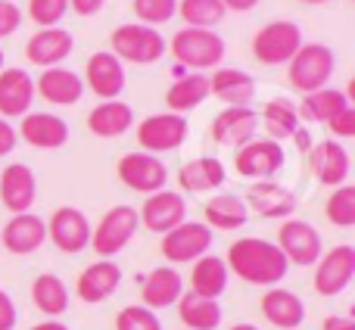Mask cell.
I'll return each instance as SVG.
<instances>
[{
	"label": "cell",
	"mask_w": 355,
	"mask_h": 330,
	"mask_svg": "<svg viewBox=\"0 0 355 330\" xmlns=\"http://www.w3.org/2000/svg\"><path fill=\"white\" fill-rule=\"evenodd\" d=\"M135 128V110L122 100H103L87 112V131L94 137H122L125 131Z\"/></svg>",
	"instance_id": "f1b7e54d"
},
{
	"label": "cell",
	"mask_w": 355,
	"mask_h": 330,
	"mask_svg": "<svg viewBox=\"0 0 355 330\" xmlns=\"http://www.w3.org/2000/svg\"><path fill=\"white\" fill-rule=\"evenodd\" d=\"M131 6H135L137 22L150 25V28L172 22V19L178 16V0H135Z\"/></svg>",
	"instance_id": "ab89813d"
},
{
	"label": "cell",
	"mask_w": 355,
	"mask_h": 330,
	"mask_svg": "<svg viewBox=\"0 0 355 330\" xmlns=\"http://www.w3.org/2000/svg\"><path fill=\"white\" fill-rule=\"evenodd\" d=\"M334 72H337V56L327 44H302L287 62V81L293 91L312 94L331 85Z\"/></svg>",
	"instance_id": "7a4b0ae2"
},
{
	"label": "cell",
	"mask_w": 355,
	"mask_h": 330,
	"mask_svg": "<svg viewBox=\"0 0 355 330\" xmlns=\"http://www.w3.org/2000/svg\"><path fill=\"white\" fill-rule=\"evenodd\" d=\"M35 97H44L53 106H75L85 97V81H81L78 72H72L66 66L44 69L35 78Z\"/></svg>",
	"instance_id": "603a6c76"
},
{
	"label": "cell",
	"mask_w": 355,
	"mask_h": 330,
	"mask_svg": "<svg viewBox=\"0 0 355 330\" xmlns=\"http://www.w3.org/2000/svg\"><path fill=\"white\" fill-rule=\"evenodd\" d=\"M103 3L106 0H69V10H75L78 16H97Z\"/></svg>",
	"instance_id": "7dc6e473"
},
{
	"label": "cell",
	"mask_w": 355,
	"mask_h": 330,
	"mask_svg": "<svg viewBox=\"0 0 355 330\" xmlns=\"http://www.w3.org/2000/svg\"><path fill=\"white\" fill-rule=\"evenodd\" d=\"M166 47L181 66L196 69V72H202V69H218L227 53L225 37L212 28H181V31H175V37Z\"/></svg>",
	"instance_id": "3957f363"
},
{
	"label": "cell",
	"mask_w": 355,
	"mask_h": 330,
	"mask_svg": "<svg viewBox=\"0 0 355 330\" xmlns=\"http://www.w3.org/2000/svg\"><path fill=\"white\" fill-rule=\"evenodd\" d=\"M277 250L284 252V259H287L290 265L312 268L321 259V252H324V243H321V234L312 221L287 218L277 227Z\"/></svg>",
	"instance_id": "ba28073f"
},
{
	"label": "cell",
	"mask_w": 355,
	"mask_h": 330,
	"mask_svg": "<svg viewBox=\"0 0 355 330\" xmlns=\"http://www.w3.org/2000/svg\"><path fill=\"white\" fill-rule=\"evenodd\" d=\"M137 218H141V227H147V231L168 234L181 221H187V200L178 190H156V193L147 196Z\"/></svg>",
	"instance_id": "2e32d148"
},
{
	"label": "cell",
	"mask_w": 355,
	"mask_h": 330,
	"mask_svg": "<svg viewBox=\"0 0 355 330\" xmlns=\"http://www.w3.org/2000/svg\"><path fill=\"white\" fill-rule=\"evenodd\" d=\"M250 221V209H246L243 196L234 193H215L206 202V225L212 231H237Z\"/></svg>",
	"instance_id": "e575fe53"
},
{
	"label": "cell",
	"mask_w": 355,
	"mask_h": 330,
	"mask_svg": "<svg viewBox=\"0 0 355 330\" xmlns=\"http://www.w3.org/2000/svg\"><path fill=\"white\" fill-rule=\"evenodd\" d=\"M19 321V312H16V302L6 290H0V330H12Z\"/></svg>",
	"instance_id": "f6af8a7d"
},
{
	"label": "cell",
	"mask_w": 355,
	"mask_h": 330,
	"mask_svg": "<svg viewBox=\"0 0 355 330\" xmlns=\"http://www.w3.org/2000/svg\"><path fill=\"white\" fill-rule=\"evenodd\" d=\"M206 97H209V78L202 72H190V75H181L166 91V106H168V112L187 116L190 110L206 103Z\"/></svg>",
	"instance_id": "d590c367"
},
{
	"label": "cell",
	"mask_w": 355,
	"mask_h": 330,
	"mask_svg": "<svg viewBox=\"0 0 355 330\" xmlns=\"http://www.w3.org/2000/svg\"><path fill=\"white\" fill-rule=\"evenodd\" d=\"M256 128H259L256 110H250V106H225V110L212 119L209 134H212V141L218 144V147L240 150L243 144H250L252 137H256Z\"/></svg>",
	"instance_id": "e0dca14e"
},
{
	"label": "cell",
	"mask_w": 355,
	"mask_h": 330,
	"mask_svg": "<svg viewBox=\"0 0 355 330\" xmlns=\"http://www.w3.org/2000/svg\"><path fill=\"white\" fill-rule=\"evenodd\" d=\"M35 103V78L25 69H0V119H22Z\"/></svg>",
	"instance_id": "44dd1931"
},
{
	"label": "cell",
	"mask_w": 355,
	"mask_h": 330,
	"mask_svg": "<svg viewBox=\"0 0 355 330\" xmlns=\"http://www.w3.org/2000/svg\"><path fill=\"white\" fill-rule=\"evenodd\" d=\"M0 69H3V50H0Z\"/></svg>",
	"instance_id": "11a10c76"
},
{
	"label": "cell",
	"mask_w": 355,
	"mask_h": 330,
	"mask_svg": "<svg viewBox=\"0 0 355 330\" xmlns=\"http://www.w3.org/2000/svg\"><path fill=\"white\" fill-rule=\"evenodd\" d=\"M37 200V177L28 165L12 162L0 171V202L10 209L12 215L31 212Z\"/></svg>",
	"instance_id": "7402d4cb"
},
{
	"label": "cell",
	"mask_w": 355,
	"mask_h": 330,
	"mask_svg": "<svg viewBox=\"0 0 355 330\" xmlns=\"http://www.w3.org/2000/svg\"><path fill=\"white\" fill-rule=\"evenodd\" d=\"M178 12L187 22V28H215L227 10L221 0H181Z\"/></svg>",
	"instance_id": "74e56055"
},
{
	"label": "cell",
	"mask_w": 355,
	"mask_h": 330,
	"mask_svg": "<svg viewBox=\"0 0 355 330\" xmlns=\"http://www.w3.org/2000/svg\"><path fill=\"white\" fill-rule=\"evenodd\" d=\"M284 162H287L284 144H275L268 137H252L234 156V171L250 181H271L284 168Z\"/></svg>",
	"instance_id": "30bf717a"
},
{
	"label": "cell",
	"mask_w": 355,
	"mask_h": 330,
	"mask_svg": "<svg viewBox=\"0 0 355 330\" xmlns=\"http://www.w3.org/2000/svg\"><path fill=\"white\" fill-rule=\"evenodd\" d=\"M16 134L22 137L28 147L37 150H60L69 141V122L53 112H25L19 119Z\"/></svg>",
	"instance_id": "ffe728a7"
},
{
	"label": "cell",
	"mask_w": 355,
	"mask_h": 330,
	"mask_svg": "<svg viewBox=\"0 0 355 330\" xmlns=\"http://www.w3.org/2000/svg\"><path fill=\"white\" fill-rule=\"evenodd\" d=\"M16 141H19L16 128H12L6 119H0V156L12 153V150H16Z\"/></svg>",
	"instance_id": "bcb514c9"
},
{
	"label": "cell",
	"mask_w": 355,
	"mask_h": 330,
	"mask_svg": "<svg viewBox=\"0 0 355 330\" xmlns=\"http://www.w3.org/2000/svg\"><path fill=\"white\" fill-rule=\"evenodd\" d=\"M227 181V168L218 156H196L178 168V184L184 193H209Z\"/></svg>",
	"instance_id": "83f0119b"
},
{
	"label": "cell",
	"mask_w": 355,
	"mask_h": 330,
	"mask_svg": "<svg viewBox=\"0 0 355 330\" xmlns=\"http://www.w3.org/2000/svg\"><path fill=\"white\" fill-rule=\"evenodd\" d=\"M212 240H215V231L206 221H181L168 234H162L159 252L172 265H187V262L193 265L196 259H202L212 250Z\"/></svg>",
	"instance_id": "52a82bcc"
},
{
	"label": "cell",
	"mask_w": 355,
	"mask_h": 330,
	"mask_svg": "<svg viewBox=\"0 0 355 330\" xmlns=\"http://www.w3.org/2000/svg\"><path fill=\"white\" fill-rule=\"evenodd\" d=\"M110 53H116L119 60L131 62V66H150V62H159L168 53V47H166V37L159 35V28L128 22L112 31Z\"/></svg>",
	"instance_id": "277c9868"
},
{
	"label": "cell",
	"mask_w": 355,
	"mask_h": 330,
	"mask_svg": "<svg viewBox=\"0 0 355 330\" xmlns=\"http://www.w3.org/2000/svg\"><path fill=\"white\" fill-rule=\"evenodd\" d=\"M221 3H225V10H231V12H250L259 0H221Z\"/></svg>",
	"instance_id": "f907efd6"
},
{
	"label": "cell",
	"mask_w": 355,
	"mask_h": 330,
	"mask_svg": "<svg viewBox=\"0 0 355 330\" xmlns=\"http://www.w3.org/2000/svg\"><path fill=\"white\" fill-rule=\"evenodd\" d=\"M315 277L312 287L318 296H340L355 277V246L340 243L334 250L321 252V259L312 265Z\"/></svg>",
	"instance_id": "8fae6325"
},
{
	"label": "cell",
	"mask_w": 355,
	"mask_h": 330,
	"mask_svg": "<svg viewBox=\"0 0 355 330\" xmlns=\"http://www.w3.org/2000/svg\"><path fill=\"white\" fill-rule=\"evenodd\" d=\"M302 47V31L290 19H275V22L262 25L252 37V56L262 66H287L293 53Z\"/></svg>",
	"instance_id": "8992f818"
},
{
	"label": "cell",
	"mask_w": 355,
	"mask_h": 330,
	"mask_svg": "<svg viewBox=\"0 0 355 330\" xmlns=\"http://www.w3.org/2000/svg\"><path fill=\"white\" fill-rule=\"evenodd\" d=\"M243 202H246V209H252V212L259 215V218H268V221L293 218L296 206H300L293 190L277 184V181H252V187L246 190Z\"/></svg>",
	"instance_id": "9a60e30c"
},
{
	"label": "cell",
	"mask_w": 355,
	"mask_h": 330,
	"mask_svg": "<svg viewBox=\"0 0 355 330\" xmlns=\"http://www.w3.org/2000/svg\"><path fill=\"white\" fill-rule=\"evenodd\" d=\"M116 330H162V321L147 306H125L116 315Z\"/></svg>",
	"instance_id": "60d3db41"
},
{
	"label": "cell",
	"mask_w": 355,
	"mask_h": 330,
	"mask_svg": "<svg viewBox=\"0 0 355 330\" xmlns=\"http://www.w3.org/2000/svg\"><path fill=\"white\" fill-rule=\"evenodd\" d=\"M324 215L337 227H355V187L340 184L331 190V200L324 202Z\"/></svg>",
	"instance_id": "f35d334b"
},
{
	"label": "cell",
	"mask_w": 355,
	"mask_h": 330,
	"mask_svg": "<svg viewBox=\"0 0 355 330\" xmlns=\"http://www.w3.org/2000/svg\"><path fill=\"white\" fill-rule=\"evenodd\" d=\"M227 277H231V271H227L225 259L206 252V256L196 259L193 268H190V293L206 296V299H218L227 290Z\"/></svg>",
	"instance_id": "d6a6232c"
},
{
	"label": "cell",
	"mask_w": 355,
	"mask_h": 330,
	"mask_svg": "<svg viewBox=\"0 0 355 330\" xmlns=\"http://www.w3.org/2000/svg\"><path fill=\"white\" fill-rule=\"evenodd\" d=\"M352 106L349 94L340 91V87H321V91H312V94H302V103L296 106L300 112V122H309V125H324L327 119H334L340 110Z\"/></svg>",
	"instance_id": "4dcf8cb0"
},
{
	"label": "cell",
	"mask_w": 355,
	"mask_h": 330,
	"mask_svg": "<svg viewBox=\"0 0 355 330\" xmlns=\"http://www.w3.org/2000/svg\"><path fill=\"white\" fill-rule=\"evenodd\" d=\"M22 25V10L12 0H0V37H10Z\"/></svg>",
	"instance_id": "ee69618b"
},
{
	"label": "cell",
	"mask_w": 355,
	"mask_h": 330,
	"mask_svg": "<svg viewBox=\"0 0 355 330\" xmlns=\"http://www.w3.org/2000/svg\"><path fill=\"white\" fill-rule=\"evenodd\" d=\"M187 137H190L187 116H178V112H156V116H147L137 125V144H141L144 153L153 156L184 147Z\"/></svg>",
	"instance_id": "9c48e42d"
},
{
	"label": "cell",
	"mask_w": 355,
	"mask_h": 330,
	"mask_svg": "<svg viewBox=\"0 0 355 330\" xmlns=\"http://www.w3.org/2000/svg\"><path fill=\"white\" fill-rule=\"evenodd\" d=\"M72 47H75V37L69 35L66 28H41L37 35L28 37L25 56H28L31 66L53 69V66H60L62 60H69Z\"/></svg>",
	"instance_id": "484cf974"
},
{
	"label": "cell",
	"mask_w": 355,
	"mask_h": 330,
	"mask_svg": "<svg viewBox=\"0 0 355 330\" xmlns=\"http://www.w3.org/2000/svg\"><path fill=\"white\" fill-rule=\"evenodd\" d=\"M302 3H312V6H321V3H327V0H302Z\"/></svg>",
	"instance_id": "db71d44e"
},
{
	"label": "cell",
	"mask_w": 355,
	"mask_h": 330,
	"mask_svg": "<svg viewBox=\"0 0 355 330\" xmlns=\"http://www.w3.org/2000/svg\"><path fill=\"white\" fill-rule=\"evenodd\" d=\"M259 125L265 128V134H268V141L275 144H284L290 141V137L296 134V128H300V112H296V103L287 97H271L268 103H265L262 116H259Z\"/></svg>",
	"instance_id": "1f68e13d"
},
{
	"label": "cell",
	"mask_w": 355,
	"mask_h": 330,
	"mask_svg": "<svg viewBox=\"0 0 355 330\" xmlns=\"http://www.w3.org/2000/svg\"><path fill=\"white\" fill-rule=\"evenodd\" d=\"M184 293V281L175 268H156L150 275H144L141 281V306H147L150 312L168 309L181 299Z\"/></svg>",
	"instance_id": "f546056e"
},
{
	"label": "cell",
	"mask_w": 355,
	"mask_h": 330,
	"mask_svg": "<svg viewBox=\"0 0 355 330\" xmlns=\"http://www.w3.org/2000/svg\"><path fill=\"white\" fill-rule=\"evenodd\" d=\"M290 141H296V147H300L302 153H309V150L315 147V141H312V131H309V128H302V125H300V128H296V134L290 137Z\"/></svg>",
	"instance_id": "681fc988"
},
{
	"label": "cell",
	"mask_w": 355,
	"mask_h": 330,
	"mask_svg": "<svg viewBox=\"0 0 355 330\" xmlns=\"http://www.w3.org/2000/svg\"><path fill=\"white\" fill-rule=\"evenodd\" d=\"M327 131L334 134V141L337 137H355V106H346V110H340L334 119H327Z\"/></svg>",
	"instance_id": "7bdbcfd3"
},
{
	"label": "cell",
	"mask_w": 355,
	"mask_h": 330,
	"mask_svg": "<svg viewBox=\"0 0 355 330\" xmlns=\"http://www.w3.org/2000/svg\"><path fill=\"white\" fill-rule=\"evenodd\" d=\"M116 175L128 190L144 193V196L156 193V190H166V184H168L166 162L153 153H125L116 165Z\"/></svg>",
	"instance_id": "7c38bea8"
},
{
	"label": "cell",
	"mask_w": 355,
	"mask_h": 330,
	"mask_svg": "<svg viewBox=\"0 0 355 330\" xmlns=\"http://www.w3.org/2000/svg\"><path fill=\"white\" fill-rule=\"evenodd\" d=\"M69 12V0H28V16L41 28H56L62 16Z\"/></svg>",
	"instance_id": "b9f144b4"
},
{
	"label": "cell",
	"mask_w": 355,
	"mask_h": 330,
	"mask_svg": "<svg viewBox=\"0 0 355 330\" xmlns=\"http://www.w3.org/2000/svg\"><path fill=\"white\" fill-rule=\"evenodd\" d=\"M178 318L187 330H215L221 327V306L218 299H206L184 290L178 299Z\"/></svg>",
	"instance_id": "836d02e7"
},
{
	"label": "cell",
	"mask_w": 355,
	"mask_h": 330,
	"mask_svg": "<svg viewBox=\"0 0 355 330\" xmlns=\"http://www.w3.org/2000/svg\"><path fill=\"white\" fill-rule=\"evenodd\" d=\"M225 265L234 277L256 287H277L287 277L290 262L284 259V252L277 250V243L262 237H240L227 246Z\"/></svg>",
	"instance_id": "6da1fadb"
},
{
	"label": "cell",
	"mask_w": 355,
	"mask_h": 330,
	"mask_svg": "<svg viewBox=\"0 0 355 330\" xmlns=\"http://www.w3.org/2000/svg\"><path fill=\"white\" fill-rule=\"evenodd\" d=\"M141 218H137V209L131 206H112L103 218L97 221V227H91V250L100 259H112L125 250V246L135 240Z\"/></svg>",
	"instance_id": "5b68a950"
},
{
	"label": "cell",
	"mask_w": 355,
	"mask_h": 330,
	"mask_svg": "<svg viewBox=\"0 0 355 330\" xmlns=\"http://www.w3.org/2000/svg\"><path fill=\"white\" fill-rule=\"evenodd\" d=\"M31 299L47 318H60L69 309V287L56 275H37L31 284Z\"/></svg>",
	"instance_id": "8d00e7d4"
},
{
	"label": "cell",
	"mask_w": 355,
	"mask_h": 330,
	"mask_svg": "<svg viewBox=\"0 0 355 330\" xmlns=\"http://www.w3.org/2000/svg\"><path fill=\"white\" fill-rule=\"evenodd\" d=\"M231 330H259V327L256 324H246V321H243V324H234Z\"/></svg>",
	"instance_id": "f5cc1de1"
},
{
	"label": "cell",
	"mask_w": 355,
	"mask_h": 330,
	"mask_svg": "<svg viewBox=\"0 0 355 330\" xmlns=\"http://www.w3.org/2000/svg\"><path fill=\"white\" fill-rule=\"evenodd\" d=\"M309 168L312 175L318 177L324 187H340V184H349V171H352V162H349V153L340 141L327 137V141L315 144L309 150Z\"/></svg>",
	"instance_id": "d6986e66"
},
{
	"label": "cell",
	"mask_w": 355,
	"mask_h": 330,
	"mask_svg": "<svg viewBox=\"0 0 355 330\" xmlns=\"http://www.w3.org/2000/svg\"><path fill=\"white\" fill-rule=\"evenodd\" d=\"M122 284V268H119L112 259H97L94 265H87L85 271L75 281V293L81 296V302L87 306H97V302H106Z\"/></svg>",
	"instance_id": "cb8c5ba5"
},
{
	"label": "cell",
	"mask_w": 355,
	"mask_h": 330,
	"mask_svg": "<svg viewBox=\"0 0 355 330\" xmlns=\"http://www.w3.org/2000/svg\"><path fill=\"white\" fill-rule=\"evenodd\" d=\"M85 91H91L94 97L100 100H119L125 91V85H128V78H125V62L119 60L116 53H106V50H100V53H91V60H87L85 66Z\"/></svg>",
	"instance_id": "5bb4252c"
},
{
	"label": "cell",
	"mask_w": 355,
	"mask_h": 330,
	"mask_svg": "<svg viewBox=\"0 0 355 330\" xmlns=\"http://www.w3.org/2000/svg\"><path fill=\"white\" fill-rule=\"evenodd\" d=\"M31 330H69L66 324H60L56 318H50V321H41V324H35Z\"/></svg>",
	"instance_id": "816d5d0a"
},
{
	"label": "cell",
	"mask_w": 355,
	"mask_h": 330,
	"mask_svg": "<svg viewBox=\"0 0 355 330\" xmlns=\"http://www.w3.org/2000/svg\"><path fill=\"white\" fill-rule=\"evenodd\" d=\"M47 240L60 252H81L85 246H91V221L81 209L75 206H60L47 221Z\"/></svg>",
	"instance_id": "4fadbf2b"
},
{
	"label": "cell",
	"mask_w": 355,
	"mask_h": 330,
	"mask_svg": "<svg viewBox=\"0 0 355 330\" xmlns=\"http://www.w3.org/2000/svg\"><path fill=\"white\" fill-rule=\"evenodd\" d=\"M209 97H218L225 106H250L256 97V78L243 69L218 66L209 75Z\"/></svg>",
	"instance_id": "4316f807"
},
{
	"label": "cell",
	"mask_w": 355,
	"mask_h": 330,
	"mask_svg": "<svg viewBox=\"0 0 355 330\" xmlns=\"http://www.w3.org/2000/svg\"><path fill=\"white\" fill-rule=\"evenodd\" d=\"M259 309H262V318L277 330H296L302 321H306V306H302V299L293 293V290L281 287V284L265 290Z\"/></svg>",
	"instance_id": "d4e9b609"
},
{
	"label": "cell",
	"mask_w": 355,
	"mask_h": 330,
	"mask_svg": "<svg viewBox=\"0 0 355 330\" xmlns=\"http://www.w3.org/2000/svg\"><path fill=\"white\" fill-rule=\"evenodd\" d=\"M321 330H355V321L349 315H331L321 321Z\"/></svg>",
	"instance_id": "c3c4849f"
},
{
	"label": "cell",
	"mask_w": 355,
	"mask_h": 330,
	"mask_svg": "<svg viewBox=\"0 0 355 330\" xmlns=\"http://www.w3.org/2000/svg\"><path fill=\"white\" fill-rule=\"evenodd\" d=\"M47 243V221L37 218L35 212H19L0 227V246L12 256H28Z\"/></svg>",
	"instance_id": "ac0fdd59"
}]
</instances>
